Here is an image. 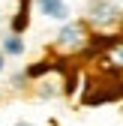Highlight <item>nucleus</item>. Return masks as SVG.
Segmentation results:
<instances>
[{"label":"nucleus","instance_id":"423d86ee","mask_svg":"<svg viewBox=\"0 0 123 126\" xmlns=\"http://www.w3.org/2000/svg\"><path fill=\"white\" fill-rule=\"evenodd\" d=\"M3 63H6V60H3V51H0V72H3Z\"/></svg>","mask_w":123,"mask_h":126},{"label":"nucleus","instance_id":"39448f33","mask_svg":"<svg viewBox=\"0 0 123 126\" xmlns=\"http://www.w3.org/2000/svg\"><path fill=\"white\" fill-rule=\"evenodd\" d=\"M3 51H6V54H12V57L24 54V42H21V36H18V33H9V36L3 39Z\"/></svg>","mask_w":123,"mask_h":126},{"label":"nucleus","instance_id":"f257e3e1","mask_svg":"<svg viewBox=\"0 0 123 126\" xmlns=\"http://www.w3.org/2000/svg\"><path fill=\"white\" fill-rule=\"evenodd\" d=\"M57 48L66 51V54L84 51V48H87V30H84V24H66V27L57 33Z\"/></svg>","mask_w":123,"mask_h":126},{"label":"nucleus","instance_id":"f03ea898","mask_svg":"<svg viewBox=\"0 0 123 126\" xmlns=\"http://www.w3.org/2000/svg\"><path fill=\"white\" fill-rule=\"evenodd\" d=\"M105 63H108L111 69L123 72V39H111V42H105Z\"/></svg>","mask_w":123,"mask_h":126},{"label":"nucleus","instance_id":"7ed1b4c3","mask_svg":"<svg viewBox=\"0 0 123 126\" xmlns=\"http://www.w3.org/2000/svg\"><path fill=\"white\" fill-rule=\"evenodd\" d=\"M39 12L48 15V18H57V21H63L69 15V9H66L63 0H39Z\"/></svg>","mask_w":123,"mask_h":126},{"label":"nucleus","instance_id":"20e7f679","mask_svg":"<svg viewBox=\"0 0 123 126\" xmlns=\"http://www.w3.org/2000/svg\"><path fill=\"white\" fill-rule=\"evenodd\" d=\"M90 21L93 24H114L117 21V9L108 6V3H99V6H93V18Z\"/></svg>","mask_w":123,"mask_h":126}]
</instances>
